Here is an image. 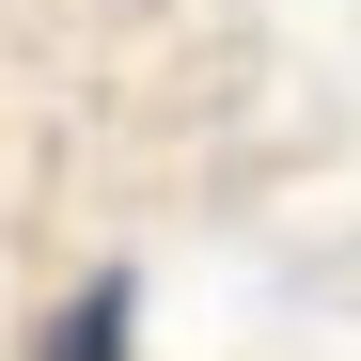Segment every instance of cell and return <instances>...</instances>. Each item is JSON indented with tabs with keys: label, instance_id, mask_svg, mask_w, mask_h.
<instances>
[{
	"label": "cell",
	"instance_id": "cell-1",
	"mask_svg": "<svg viewBox=\"0 0 361 361\" xmlns=\"http://www.w3.org/2000/svg\"><path fill=\"white\" fill-rule=\"evenodd\" d=\"M126 330H142V283H126V267H94L63 314L32 330V361H126Z\"/></svg>",
	"mask_w": 361,
	"mask_h": 361
}]
</instances>
